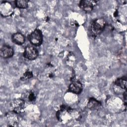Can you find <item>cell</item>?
I'll return each instance as SVG.
<instances>
[{"label":"cell","mask_w":127,"mask_h":127,"mask_svg":"<svg viewBox=\"0 0 127 127\" xmlns=\"http://www.w3.org/2000/svg\"><path fill=\"white\" fill-rule=\"evenodd\" d=\"M29 40L30 43L35 46H39L43 42V35L39 29H35L29 36Z\"/></svg>","instance_id":"3"},{"label":"cell","mask_w":127,"mask_h":127,"mask_svg":"<svg viewBox=\"0 0 127 127\" xmlns=\"http://www.w3.org/2000/svg\"><path fill=\"white\" fill-rule=\"evenodd\" d=\"M14 54L13 48L8 45H3L0 49V54L1 57L4 59L9 58L12 57Z\"/></svg>","instance_id":"11"},{"label":"cell","mask_w":127,"mask_h":127,"mask_svg":"<svg viewBox=\"0 0 127 127\" xmlns=\"http://www.w3.org/2000/svg\"><path fill=\"white\" fill-rule=\"evenodd\" d=\"M28 0H17L14 1L15 6L18 8H26L28 6Z\"/></svg>","instance_id":"15"},{"label":"cell","mask_w":127,"mask_h":127,"mask_svg":"<svg viewBox=\"0 0 127 127\" xmlns=\"http://www.w3.org/2000/svg\"><path fill=\"white\" fill-rule=\"evenodd\" d=\"M32 76H33V73L32 71L30 70L29 69H27L24 72L23 75L21 77V79L22 80H27L31 78Z\"/></svg>","instance_id":"16"},{"label":"cell","mask_w":127,"mask_h":127,"mask_svg":"<svg viewBox=\"0 0 127 127\" xmlns=\"http://www.w3.org/2000/svg\"><path fill=\"white\" fill-rule=\"evenodd\" d=\"M87 106V108L91 110H97L100 108L101 104L97 100L91 98L89 99Z\"/></svg>","instance_id":"13"},{"label":"cell","mask_w":127,"mask_h":127,"mask_svg":"<svg viewBox=\"0 0 127 127\" xmlns=\"http://www.w3.org/2000/svg\"><path fill=\"white\" fill-rule=\"evenodd\" d=\"M127 78L125 77H122L118 78L114 82V88H120L121 90H127Z\"/></svg>","instance_id":"12"},{"label":"cell","mask_w":127,"mask_h":127,"mask_svg":"<svg viewBox=\"0 0 127 127\" xmlns=\"http://www.w3.org/2000/svg\"><path fill=\"white\" fill-rule=\"evenodd\" d=\"M13 11L12 4L8 1H2L0 4V13L2 16L6 17L10 15Z\"/></svg>","instance_id":"5"},{"label":"cell","mask_w":127,"mask_h":127,"mask_svg":"<svg viewBox=\"0 0 127 127\" xmlns=\"http://www.w3.org/2000/svg\"><path fill=\"white\" fill-rule=\"evenodd\" d=\"M96 2V1L93 0H81L79 3V6L84 11L89 12L93 10L94 6Z\"/></svg>","instance_id":"9"},{"label":"cell","mask_w":127,"mask_h":127,"mask_svg":"<svg viewBox=\"0 0 127 127\" xmlns=\"http://www.w3.org/2000/svg\"><path fill=\"white\" fill-rule=\"evenodd\" d=\"M38 56V50L33 46H28L25 48L23 56L26 59L29 60H34L36 59Z\"/></svg>","instance_id":"6"},{"label":"cell","mask_w":127,"mask_h":127,"mask_svg":"<svg viewBox=\"0 0 127 127\" xmlns=\"http://www.w3.org/2000/svg\"><path fill=\"white\" fill-rule=\"evenodd\" d=\"M4 118L8 127H14L18 123V116L17 113L11 111L5 114Z\"/></svg>","instance_id":"7"},{"label":"cell","mask_w":127,"mask_h":127,"mask_svg":"<svg viewBox=\"0 0 127 127\" xmlns=\"http://www.w3.org/2000/svg\"><path fill=\"white\" fill-rule=\"evenodd\" d=\"M37 92L33 90L26 91L22 95V99L25 102L32 103L35 101L37 98Z\"/></svg>","instance_id":"10"},{"label":"cell","mask_w":127,"mask_h":127,"mask_svg":"<svg viewBox=\"0 0 127 127\" xmlns=\"http://www.w3.org/2000/svg\"><path fill=\"white\" fill-rule=\"evenodd\" d=\"M12 40L15 44L21 45L25 42V37L24 35L20 33H15L12 35Z\"/></svg>","instance_id":"14"},{"label":"cell","mask_w":127,"mask_h":127,"mask_svg":"<svg viewBox=\"0 0 127 127\" xmlns=\"http://www.w3.org/2000/svg\"><path fill=\"white\" fill-rule=\"evenodd\" d=\"M25 102L23 99H15L13 100L10 104L11 111L18 114L24 109Z\"/></svg>","instance_id":"4"},{"label":"cell","mask_w":127,"mask_h":127,"mask_svg":"<svg viewBox=\"0 0 127 127\" xmlns=\"http://www.w3.org/2000/svg\"><path fill=\"white\" fill-rule=\"evenodd\" d=\"M80 114L75 110L69 107L62 106L57 113V117L59 121L66 123L71 120H78L80 117Z\"/></svg>","instance_id":"1"},{"label":"cell","mask_w":127,"mask_h":127,"mask_svg":"<svg viewBox=\"0 0 127 127\" xmlns=\"http://www.w3.org/2000/svg\"><path fill=\"white\" fill-rule=\"evenodd\" d=\"M82 85L79 81L72 80L69 86L68 91L72 93L78 94L82 92Z\"/></svg>","instance_id":"8"},{"label":"cell","mask_w":127,"mask_h":127,"mask_svg":"<svg viewBox=\"0 0 127 127\" xmlns=\"http://www.w3.org/2000/svg\"><path fill=\"white\" fill-rule=\"evenodd\" d=\"M106 26V21L102 18H98L93 20L90 27V33L92 37L99 36L104 30Z\"/></svg>","instance_id":"2"}]
</instances>
